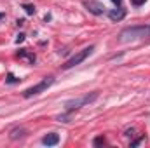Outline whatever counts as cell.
<instances>
[{
    "label": "cell",
    "mask_w": 150,
    "mask_h": 148,
    "mask_svg": "<svg viewBox=\"0 0 150 148\" xmlns=\"http://www.w3.org/2000/svg\"><path fill=\"white\" fill-rule=\"evenodd\" d=\"M150 37V25L149 26H131V28H124L119 33L120 42H129V40H136V38Z\"/></svg>",
    "instance_id": "1"
},
{
    "label": "cell",
    "mask_w": 150,
    "mask_h": 148,
    "mask_svg": "<svg viewBox=\"0 0 150 148\" xmlns=\"http://www.w3.org/2000/svg\"><path fill=\"white\" fill-rule=\"evenodd\" d=\"M98 96H100V92H98V91H93V92H89V94H84V96H80V98H75V99L67 101L65 108H67V111L79 110V108H82V106H87V105L94 103V101L98 99Z\"/></svg>",
    "instance_id": "2"
},
{
    "label": "cell",
    "mask_w": 150,
    "mask_h": 148,
    "mask_svg": "<svg viewBox=\"0 0 150 148\" xmlns=\"http://www.w3.org/2000/svg\"><path fill=\"white\" fill-rule=\"evenodd\" d=\"M52 84H54V77H45V78H42L38 84H35L33 87L26 89V91L23 92V96H25V98H32V96H37V94H40V92L47 91V89H49Z\"/></svg>",
    "instance_id": "3"
},
{
    "label": "cell",
    "mask_w": 150,
    "mask_h": 148,
    "mask_svg": "<svg viewBox=\"0 0 150 148\" xmlns=\"http://www.w3.org/2000/svg\"><path fill=\"white\" fill-rule=\"evenodd\" d=\"M93 51H94V45H89V47H86V49L79 51L77 54H74V56H72V58H70V59L61 66V68H63V70H70V68H74V66H77V65H80L82 61H86V58H87Z\"/></svg>",
    "instance_id": "4"
},
{
    "label": "cell",
    "mask_w": 150,
    "mask_h": 148,
    "mask_svg": "<svg viewBox=\"0 0 150 148\" xmlns=\"http://www.w3.org/2000/svg\"><path fill=\"white\" fill-rule=\"evenodd\" d=\"M84 5H86L87 11L93 12L94 16H101V14H105V7H103L100 2H96V0H87V2H84Z\"/></svg>",
    "instance_id": "5"
},
{
    "label": "cell",
    "mask_w": 150,
    "mask_h": 148,
    "mask_svg": "<svg viewBox=\"0 0 150 148\" xmlns=\"http://www.w3.org/2000/svg\"><path fill=\"white\" fill-rule=\"evenodd\" d=\"M108 18H110L112 21H120V19H124V18H126V9H124L122 5H119L117 9H112V11L108 12Z\"/></svg>",
    "instance_id": "6"
},
{
    "label": "cell",
    "mask_w": 150,
    "mask_h": 148,
    "mask_svg": "<svg viewBox=\"0 0 150 148\" xmlns=\"http://www.w3.org/2000/svg\"><path fill=\"white\" fill-rule=\"evenodd\" d=\"M42 143H44L45 147H54V145H58V143H59V136H58L56 132H49V134H45V136H44Z\"/></svg>",
    "instance_id": "7"
},
{
    "label": "cell",
    "mask_w": 150,
    "mask_h": 148,
    "mask_svg": "<svg viewBox=\"0 0 150 148\" xmlns=\"http://www.w3.org/2000/svg\"><path fill=\"white\" fill-rule=\"evenodd\" d=\"M26 134H28V131H26L25 127H16V129H12V131H11L9 138H11L12 141H16V140H23Z\"/></svg>",
    "instance_id": "8"
},
{
    "label": "cell",
    "mask_w": 150,
    "mask_h": 148,
    "mask_svg": "<svg viewBox=\"0 0 150 148\" xmlns=\"http://www.w3.org/2000/svg\"><path fill=\"white\" fill-rule=\"evenodd\" d=\"M18 58H19V59H26L30 65H33V63H35V54L28 52L26 49H21V51L18 52Z\"/></svg>",
    "instance_id": "9"
},
{
    "label": "cell",
    "mask_w": 150,
    "mask_h": 148,
    "mask_svg": "<svg viewBox=\"0 0 150 148\" xmlns=\"http://www.w3.org/2000/svg\"><path fill=\"white\" fill-rule=\"evenodd\" d=\"M93 145H94V147H103V145H107V140H105L103 136H98V138H94Z\"/></svg>",
    "instance_id": "10"
},
{
    "label": "cell",
    "mask_w": 150,
    "mask_h": 148,
    "mask_svg": "<svg viewBox=\"0 0 150 148\" xmlns=\"http://www.w3.org/2000/svg\"><path fill=\"white\" fill-rule=\"evenodd\" d=\"M25 11H26L28 14H35V7L30 5V4H25Z\"/></svg>",
    "instance_id": "11"
},
{
    "label": "cell",
    "mask_w": 150,
    "mask_h": 148,
    "mask_svg": "<svg viewBox=\"0 0 150 148\" xmlns=\"http://www.w3.org/2000/svg\"><path fill=\"white\" fill-rule=\"evenodd\" d=\"M145 141V138H140V140H134V141H131V147H138V145H142Z\"/></svg>",
    "instance_id": "12"
},
{
    "label": "cell",
    "mask_w": 150,
    "mask_h": 148,
    "mask_svg": "<svg viewBox=\"0 0 150 148\" xmlns=\"http://www.w3.org/2000/svg\"><path fill=\"white\" fill-rule=\"evenodd\" d=\"M145 2H147V0H131V4H133V5H136V7H140V5H143Z\"/></svg>",
    "instance_id": "13"
},
{
    "label": "cell",
    "mask_w": 150,
    "mask_h": 148,
    "mask_svg": "<svg viewBox=\"0 0 150 148\" xmlns=\"http://www.w3.org/2000/svg\"><path fill=\"white\" fill-rule=\"evenodd\" d=\"M113 4H115V5H120V4H122V0H112Z\"/></svg>",
    "instance_id": "14"
}]
</instances>
